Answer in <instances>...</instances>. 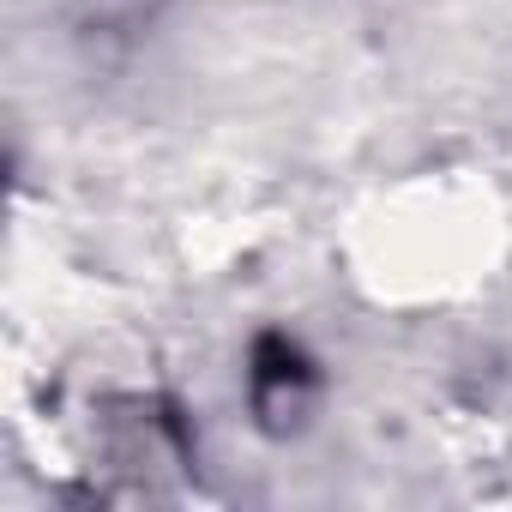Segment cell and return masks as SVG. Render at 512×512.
Returning a JSON list of instances; mask_svg holds the SVG:
<instances>
[{
  "mask_svg": "<svg viewBox=\"0 0 512 512\" xmlns=\"http://www.w3.org/2000/svg\"><path fill=\"white\" fill-rule=\"evenodd\" d=\"M79 13H85V25L97 31H127V25H139V19H151L157 13V0H79Z\"/></svg>",
  "mask_w": 512,
  "mask_h": 512,
  "instance_id": "6da1fadb",
  "label": "cell"
}]
</instances>
